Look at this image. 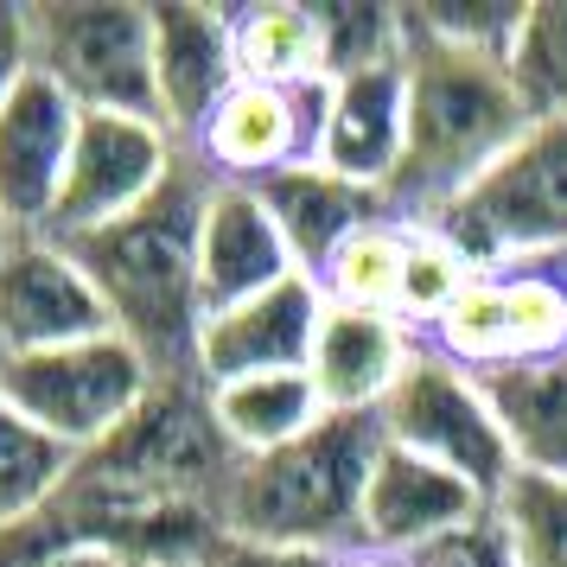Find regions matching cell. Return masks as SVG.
Here are the masks:
<instances>
[{
    "mask_svg": "<svg viewBox=\"0 0 567 567\" xmlns=\"http://www.w3.org/2000/svg\"><path fill=\"white\" fill-rule=\"evenodd\" d=\"M185 154L224 185H261L275 173H287V166H300L293 96L287 90H261V83H236Z\"/></svg>",
    "mask_w": 567,
    "mask_h": 567,
    "instance_id": "ac0fdd59",
    "label": "cell"
},
{
    "mask_svg": "<svg viewBox=\"0 0 567 567\" xmlns=\"http://www.w3.org/2000/svg\"><path fill=\"white\" fill-rule=\"evenodd\" d=\"M0 363H7V344H0Z\"/></svg>",
    "mask_w": 567,
    "mask_h": 567,
    "instance_id": "d590c367",
    "label": "cell"
},
{
    "mask_svg": "<svg viewBox=\"0 0 567 567\" xmlns=\"http://www.w3.org/2000/svg\"><path fill=\"white\" fill-rule=\"evenodd\" d=\"M236 39V78L261 90H300L326 78V39H319V7L307 0H261V7H230Z\"/></svg>",
    "mask_w": 567,
    "mask_h": 567,
    "instance_id": "44dd1931",
    "label": "cell"
},
{
    "mask_svg": "<svg viewBox=\"0 0 567 567\" xmlns=\"http://www.w3.org/2000/svg\"><path fill=\"white\" fill-rule=\"evenodd\" d=\"M478 275H485V268L465 256L453 236H440L434 224H414L409 261H402V293H395V319H402L409 332H421V344H427V332L453 312V300H460Z\"/></svg>",
    "mask_w": 567,
    "mask_h": 567,
    "instance_id": "d4e9b609",
    "label": "cell"
},
{
    "mask_svg": "<svg viewBox=\"0 0 567 567\" xmlns=\"http://www.w3.org/2000/svg\"><path fill=\"white\" fill-rule=\"evenodd\" d=\"M326 326V293L312 275H287L256 300H236L224 312H205L198 326V377L236 383V377H268V370H307L312 338Z\"/></svg>",
    "mask_w": 567,
    "mask_h": 567,
    "instance_id": "8fae6325",
    "label": "cell"
},
{
    "mask_svg": "<svg viewBox=\"0 0 567 567\" xmlns=\"http://www.w3.org/2000/svg\"><path fill=\"white\" fill-rule=\"evenodd\" d=\"M154 363L134 351L122 332L83 338L64 351H32V358L0 363V395L27 414L32 427H45L58 446L71 453H96L122 421H128L147 389H154Z\"/></svg>",
    "mask_w": 567,
    "mask_h": 567,
    "instance_id": "8992f818",
    "label": "cell"
},
{
    "mask_svg": "<svg viewBox=\"0 0 567 567\" xmlns=\"http://www.w3.org/2000/svg\"><path fill=\"white\" fill-rule=\"evenodd\" d=\"M326 39V78H358L377 64H395L409 52V7H370V0H332L319 7Z\"/></svg>",
    "mask_w": 567,
    "mask_h": 567,
    "instance_id": "83f0119b",
    "label": "cell"
},
{
    "mask_svg": "<svg viewBox=\"0 0 567 567\" xmlns=\"http://www.w3.org/2000/svg\"><path fill=\"white\" fill-rule=\"evenodd\" d=\"M256 192H261V205H268V217L281 224L287 249H293V268L312 275V281H319V268L338 256L344 236H358L363 224H377V217H395L383 192H370V185L332 173L326 159H300V166H287L275 179H261Z\"/></svg>",
    "mask_w": 567,
    "mask_h": 567,
    "instance_id": "2e32d148",
    "label": "cell"
},
{
    "mask_svg": "<svg viewBox=\"0 0 567 567\" xmlns=\"http://www.w3.org/2000/svg\"><path fill=\"white\" fill-rule=\"evenodd\" d=\"M377 427H383L389 446L460 472L465 485L485 491L491 504L516 478V453L504 440V421L491 409L485 383L472 370H460V363H446L440 351H421L409 363V377L395 383V395L377 409Z\"/></svg>",
    "mask_w": 567,
    "mask_h": 567,
    "instance_id": "52a82bcc",
    "label": "cell"
},
{
    "mask_svg": "<svg viewBox=\"0 0 567 567\" xmlns=\"http://www.w3.org/2000/svg\"><path fill=\"white\" fill-rule=\"evenodd\" d=\"M179 159H185V147L159 122H141V115H83L45 236L78 243V236L109 230L115 217L147 205L159 185L173 179Z\"/></svg>",
    "mask_w": 567,
    "mask_h": 567,
    "instance_id": "ba28073f",
    "label": "cell"
},
{
    "mask_svg": "<svg viewBox=\"0 0 567 567\" xmlns=\"http://www.w3.org/2000/svg\"><path fill=\"white\" fill-rule=\"evenodd\" d=\"M210 409H217V427L243 460L281 453V446L307 440L326 421V402H319L307 370H268V377L210 383Z\"/></svg>",
    "mask_w": 567,
    "mask_h": 567,
    "instance_id": "ffe728a7",
    "label": "cell"
},
{
    "mask_svg": "<svg viewBox=\"0 0 567 567\" xmlns=\"http://www.w3.org/2000/svg\"><path fill=\"white\" fill-rule=\"evenodd\" d=\"M210 185L217 179L185 154L173 166V179L141 210L71 243L103 293L109 326L154 363V377H198V326H205L198 230H205Z\"/></svg>",
    "mask_w": 567,
    "mask_h": 567,
    "instance_id": "6da1fadb",
    "label": "cell"
},
{
    "mask_svg": "<svg viewBox=\"0 0 567 567\" xmlns=\"http://www.w3.org/2000/svg\"><path fill=\"white\" fill-rule=\"evenodd\" d=\"M497 542L511 567H567V478L561 472H516L491 504Z\"/></svg>",
    "mask_w": 567,
    "mask_h": 567,
    "instance_id": "cb8c5ba5",
    "label": "cell"
},
{
    "mask_svg": "<svg viewBox=\"0 0 567 567\" xmlns=\"http://www.w3.org/2000/svg\"><path fill=\"white\" fill-rule=\"evenodd\" d=\"M27 20L32 71H45L83 115L159 122L154 7H141V0H32Z\"/></svg>",
    "mask_w": 567,
    "mask_h": 567,
    "instance_id": "5b68a950",
    "label": "cell"
},
{
    "mask_svg": "<svg viewBox=\"0 0 567 567\" xmlns=\"http://www.w3.org/2000/svg\"><path fill=\"white\" fill-rule=\"evenodd\" d=\"M27 71H32V20H27V7L0 0V103L13 96V83Z\"/></svg>",
    "mask_w": 567,
    "mask_h": 567,
    "instance_id": "4dcf8cb0",
    "label": "cell"
},
{
    "mask_svg": "<svg viewBox=\"0 0 567 567\" xmlns=\"http://www.w3.org/2000/svg\"><path fill=\"white\" fill-rule=\"evenodd\" d=\"M128 567H198V555H141Z\"/></svg>",
    "mask_w": 567,
    "mask_h": 567,
    "instance_id": "d6a6232c",
    "label": "cell"
},
{
    "mask_svg": "<svg viewBox=\"0 0 567 567\" xmlns=\"http://www.w3.org/2000/svg\"><path fill=\"white\" fill-rule=\"evenodd\" d=\"M78 478V453L58 446L45 427H32L27 414L0 395V536L32 529L58 511V497Z\"/></svg>",
    "mask_w": 567,
    "mask_h": 567,
    "instance_id": "7402d4cb",
    "label": "cell"
},
{
    "mask_svg": "<svg viewBox=\"0 0 567 567\" xmlns=\"http://www.w3.org/2000/svg\"><path fill=\"white\" fill-rule=\"evenodd\" d=\"M338 567H402V561H389V555H370V548H358V555H344Z\"/></svg>",
    "mask_w": 567,
    "mask_h": 567,
    "instance_id": "836d02e7",
    "label": "cell"
},
{
    "mask_svg": "<svg viewBox=\"0 0 567 567\" xmlns=\"http://www.w3.org/2000/svg\"><path fill=\"white\" fill-rule=\"evenodd\" d=\"M427 351H440L446 363H460V370H472V377L504 370V363L516 358L511 351V300H504V281H497V275H478V281L453 300V312L427 332Z\"/></svg>",
    "mask_w": 567,
    "mask_h": 567,
    "instance_id": "4316f807",
    "label": "cell"
},
{
    "mask_svg": "<svg viewBox=\"0 0 567 567\" xmlns=\"http://www.w3.org/2000/svg\"><path fill=\"white\" fill-rule=\"evenodd\" d=\"M45 567H128V555H115L103 542H64Z\"/></svg>",
    "mask_w": 567,
    "mask_h": 567,
    "instance_id": "1f68e13d",
    "label": "cell"
},
{
    "mask_svg": "<svg viewBox=\"0 0 567 567\" xmlns=\"http://www.w3.org/2000/svg\"><path fill=\"white\" fill-rule=\"evenodd\" d=\"M504 421L516 472H561L567 478V358H529L478 377Z\"/></svg>",
    "mask_w": 567,
    "mask_h": 567,
    "instance_id": "d6986e66",
    "label": "cell"
},
{
    "mask_svg": "<svg viewBox=\"0 0 567 567\" xmlns=\"http://www.w3.org/2000/svg\"><path fill=\"white\" fill-rule=\"evenodd\" d=\"M383 453L377 414H326L307 440L281 453L236 460L217 529L268 548H312V555H358L363 548V485Z\"/></svg>",
    "mask_w": 567,
    "mask_h": 567,
    "instance_id": "3957f363",
    "label": "cell"
},
{
    "mask_svg": "<svg viewBox=\"0 0 567 567\" xmlns=\"http://www.w3.org/2000/svg\"><path fill=\"white\" fill-rule=\"evenodd\" d=\"M414 224L402 217H377L358 236L338 243V256L319 268V293L326 307H358V312H395L402 293V261H409Z\"/></svg>",
    "mask_w": 567,
    "mask_h": 567,
    "instance_id": "603a6c76",
    "label": "cell"
},
{
    "mask_svg": "<svg viewBox=\"0 0 567 567\" xmlns=\"http://www.w3.org/2000/svg\"><path fill=\"white\" fill-rule=\"evenodd\" d=\"M103 332H115V326H109V307L90 281V268L78 261V249L45 230H20V243L0 261V344H7V358L64 351V344Z\"/></svg>",
    "mask_w": 567,
    "mask_h": 567,
    "instance_id": "9c48e42d",
    "label": "cell"
},
{
    "mask_svg": "<svg viewBox=\"0 0 567 567\" xmlns=\"http://www.w3.org/2000/svg\"><path fill=\"white\" fill-rule=\"evenodd\" d=\"M497 281L511 300V363L567 358V261H523Z\"/></svg>",
    "mask_w": 567,
    "mask_h": 567,
    "instance_id": "f1b7e54d",
    "label": "cell"
},
{
    "mask_svg": "<svg viewBox=\"0 0 567 567\" xmlns=\"http://www.w3.org/2000/svg\"><path fill=\"white\" fill-rule=\"evenodd\" d=\"M511 83L529 122L567 115V0L523 7V27L511 39Z\"/></svg>",
    "mask_w": 567,
    "mask_h": 567,
    "instance_id": "484cf974",
    "label": "cell"
},
{
    "mask_svg": "<svg viewBox=\"0 0 567 567\" xmlns=\"http://www.w3.org/2000/svg\"><path fill=\"white\" fill-rule=\"evenodd\" d=\"M300 275L293 249H287L281 224L268 217L256 185H210L205 230H198V293L205 312H224L236 300H256L275 281Z\"/></svg>",
    "mask_w": 567,
    "mask_h": 567,
    "instance_id": "9a60e30c",
    "label": "cell"
},
{
    "mask_svg": "<svg viewBox=\"0 0 567 567\" xmlns=\"http://www.w3.org/2000/svg\"><path fill=\"white\" fill-rule=\"evenodd\" d=\"M402 134H409V78H402V58H395V64L332 83V122H326L319 159L389 198V179L402 166Z\"/></svg>",
    "mask_w": 567,
    "mask_h": 567,
    "instance_id": "e0dca14e",
    "label": "cell"
},
{
    "mask_svg": "<svg viewBox=\"0 0 567 567\" xmlns=\"http://www.w3.org/2000/svg\"><path fill=\"white\" fill-rule=\"evenodd\" d=\"M13 243H20V230H13V224H7V210H0V261H7V249H13Z\"/></svg>",
    "mask_w": 567,
    "mask_h": 567,
    "instance_id": "e575fe53",
    "label": "cell"
},
{
    "mask_svg": "<svg viewBox=\"0 0 567 567\" xmlns=\"http://www.w3.org/2000/svg\"><path fill=\"white\" fill-rule=\"evenodd\" d=\"M154 83H159V122L166 134L192 147L217 103L236 83V39L230 7L210 0H154Z\"/></svg>",
    "mask_w": 567,
    "mask_h": 567,
    "instance_id": "4fadbf2b",
    "label": "cell"
},
{
    "mask_svg": "<svg viewBox=\"0 0 567 567\" xmlns=\"http://www.w3.org/2000/svg\"><path fill=\"white\" fill-rule=\"evenodd\" d=\"M83 109L58 90L45 71H27L13 96L0 103V210L13 230H45L58 185L78 147Z\"/></svg>",
    "mask_w": 567,
    "mask_h": 567,
    "instance_id": "7c38bea8",
    "label": "cell"
},
{
    "mask_svg": "<svg viewBox=\"0 0 567 567\" xmlns=\"http://www.w3.org/2000/svg\"><path fill=\"white\" fill-rule=\"evenodd\" d=\"M485 275L567 261V115L529 122L453 205L434 217Z\"/></svg>",
    "mask_w": 567,
    "mask_h": 567,
    "instance_id": "277c9868",
    "label": "cell"
},
{
    "mask_svg": "<svg viewBox=\"0 0 567 567\" xmlns=\"http://www.w3.org/2000/svg\"><path fill=\"white\" fill-rule=\"evenodd\" d=\"M421 351H427L421 332H409L395 312L326 307V326L312 338L307 377L319 389L326 414H377Z\"/></svg>",
    "mask_w": 567,
    "mask_h": 567,
    "instance_id": "5bb4252c",
    "label": "cell"
},
{
    "mask_svg": "<svg viewBox=\"0 0 567 567\" xmlns=\"http://www.w3.org/2000/svg\"><path fill=\"white\" fill-rule=\"evenodd\" d=\"M344 555H312V548H268V542H243V536H205L198 567H338Z\"/></svg>",
    "mask_w": 567,
    "mask_h": 567,
    "instance_id": "f546056e",
    "label": "cell"
},
{
    "mask_svg": "<svg viewBox=\"0 0 567 567\" xmlns=\"http://www.w3.org/2000/svg\"><path fill=\"white\" fill-rule=\"evenodd\" d=\"M485 516H491L485 491H472L460 472H446V465L402 453V446L383 440V453L370 465V485H363V548L370 555L414 561L421 548L465 536Z\"/></svg>",
    "mask_w": 567,
    "mask_h": 567,
    "instance_id": "30bf717a",
    "label": "cell"
},
{
    "mask_svg": "<svg viewBox=\"0 0 567 567\" xmlns=\"http://www.w3.org/2000/svg\"><path fill=\"white\" fill-rule=\"evenodd\" d=\"M402 78H409V134H402V166L389 179V210L402 224H434L529 128V109L511 83V58L440 39L414 20V7Z\"/></svg>",
    "mask_w": 567,
    "mask_h": 567,
    "instance_id": "7a4b0ae2",
    "label": "cell"
}]
</instances>
